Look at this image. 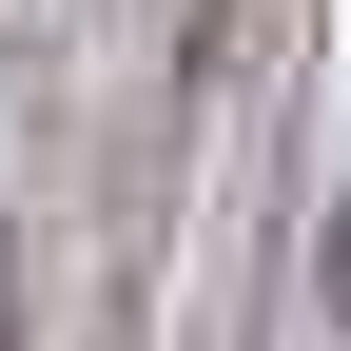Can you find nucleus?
I'll return each instance as SVG.
<instances>
[{
	"label": "nucleus",
	"instance_id": "1",
	"mask_svg": "<svg viewBox=\"0 0 351 351\" xmlns=\"http://www.w3.org/2000/svg\"><path fill=\"white\" fill-rule=\"evenodd\" d=\"M332 313H351V254H332Z\"/></svg>",
	"mask_w": 351,
	"mask_h": 351
}]
</instances>
